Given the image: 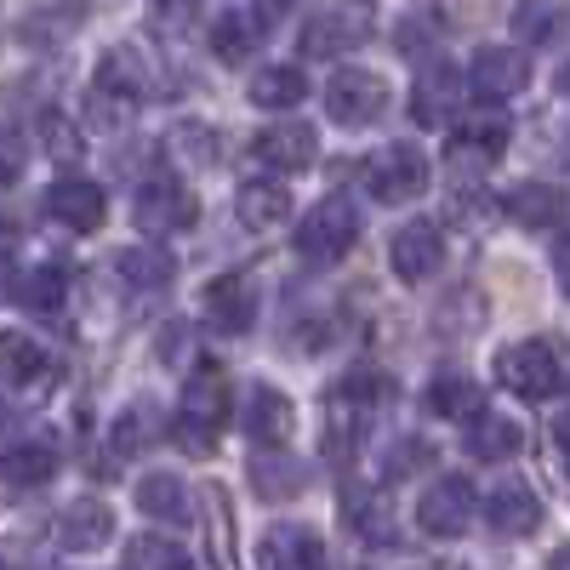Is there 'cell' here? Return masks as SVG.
I'll return each instance as SVG.
<instances>
[{
	"label": "cell",
	"instance_id": "cell-10",
	"mask_svg": "<svg viewBox=\"0 0 570 570\" xmlns=\"http://www.w3.org/2000/svg\"><path fill=\"white\" fill-rule=\"evenodd\" d=\"M389 263L405 285H422V279H434L440 263H445V234L434 223H405L394 234V246H389Z\"/></svg>",
	"mask_w": 570,
	"mask_h": 570
},
{
	"label": "cell",
	"instance_id": "cell-41",
	"mask_svg": "<svg viewBox=\"0 0 570 570\" xmlns=\"http://www.w3.org/2000/svg\"><path fill=\"white\" fill-rule=\"evenodd\" d=\"M29 166V142L18 126H0V183H18Z\"/></svg>",
	"mask_w": 570,
	"mask_h": 570
},
{
	"label": "cell",
	"instance_id": "cell-44",
	"mask_svg": "<svg viewBox=\"0 0 570 570\" xmlns=\"http://www.w3.org/2000/svg\"><path fill=\"white\" fill-rule=\"evenodd\" d=\"M195 12H200V0H155V18H160L166 29H183V23H195Z\"/></svg>",
	"mask_w": 570,
	"mask_h": 570
},
{
	"label": "cell",
	"instance_id": "cell-15",
	"mask_svg": "<svg viewBox=\"0 0 570 570\" xmlns=\"http://www.w3.org/2000/svg\"><path fill=\"white\" fill-rule=\"evenodd\" d=\"M485 519H491L497 537H531L542 525V497L525 480H502L485 502Z\"/></svg>",
	"mask_w": 570,
	"mask_h": 570
},
{
	"label": "cell",
	"instance_id": "cell-43",
	"mask_svg": "<svg viewBox=\"0 0 570 570\" xmlns=\"http://www.w3.org/2000/svg\"><path fill=\"white\" fill-rule=\"evenodd\" d=\"M428 462H434V445H428V440H400L394 456H389V480H405V473H416Z\"/></svg>",
	"mask_w": 570,
	"mask_h": 570
},
{
	"label": "cell",
	"instance_id": "cell-19",
	"mask_svg": "<svg viewBox=\"0 0 570 570\" xmlns=\"http://www.w3.org/2000/svg\"><path fill=\"white\" fill-rule=\"evenodd\" d=\"M98 86L115 91V98H126V104H137V98H149L155 69H149V58H142L137 46H109V52L98 58Z\"/></svg>",
	"mask_w": 570,
	"mask_h": 570
},
{
	"label": "cell",
	"instance_id": "cell-26",
	"mask_svg": "<svg viewBox=\"0 0 570 570\" xmlns=\"http://www.w3.org/2000/svg\"><path fill=\"white\" fill-rule=\"evenodd\" d=\"M303 98H308V75H303L297 63H268V69L252 75V104H257V109L285 115V109H297Z\"/></svg>",
	"mask_w": 570,
	"mask_h": 570
},
{
	"label": "cell",
	"instance_id": "cell-23",
	"mask_svg": "<svg viewBox=\"0 0 570 570\" xmlns=\"http://www.w3.org/2000/svg\"><path fill=\"white\" fill-rule=\"evenodd\" d=\"M519 445H525V428H519L513 416H502V411H480V416L468 422V456L508 462Z\"/></svg>",
	"mask_w": 570,
	"mask_h": 570
},
{
	"label": "cell",
	"instance_id": "cell-12",
	"mask_svg": "<svg viewBox=\"0 0 570 570\" xmlns=\"http://www.w3.org/2000/svg\"><path fill=\"white\" fill-rule=\"evenodd\" d=\"M252 155L268 166V171H303V166H314V126H303V120H274V126H263L257 137H252Z\"/></svg>",
	"mask_w": 570,
	"mask_h": 570
},
{
	"label": "cell",
	"instance_id": "cell-13",
	"mask_svg": "<svg viewBox=\"0 0 570 570\" xmlns=\"http://www.w3.org/2000/svg\"><path fill=\"white\" fill-rule=\"evenodd\" d=\"M206 320L217 331H228V337H240V331L257 325V285L246 274H223L206 285Z\"/></svg>",
	"mask_w": 570,
	"mask_h": 570
},
{
	"label": "cell",
	"instance_id": "cell-22",
	"mask_svg": "<svg viewBox=\"0 0 570 570\" xmlns=\"http://www.w3.org/2000/svg\"><path fill=\"white\" fill-rule=\"evenodd\" d=\"M234 212H240V223H246V228L268 234V228H279V223H285V212H292V188L274 183V177H257V183H246L240 195H234Z\"/></svg>",
	"mask_w": 570,
	"mask_h": 570
},
{
	"label": "cell",
	"instance_id": "cell-38",
	"mask_svg": "<svg viewBox=\"0 0 570 570\" xmlns=\"http://www.w3.org/2000/svg\"><path fill=\"white\" fill-rule=\"evenodd\" d=\"M12 292L23 308H58L63 303V268H29Z\"/></svg>",
	"mask_w": 570,
	"mask_h": 570
},
{
	"label": "cell",
	"instance_id": "cell-31",
	"mask_svg": "<svg viewBox=\"0 0 570 570\" xmlns=\"http://www.w3.org/2000/svg\"><path fill=\"white\" fill-rule=\"evenodd\" d=\"M257 40H263V18H252V12H223L212 23V52L223 63H246L257 52Z\"/></svg>",
	"mask_w": 570,
	"mask_h": 570
},
{
	"label": "cell",
	"instance_id": "cell-45",
	"mask_svg": "<svg viewBox=\"0 0 570 570\" xmlns=\"http://www.w3.org/2000/svg\"><path fill=\"white\" fill-rule=\"evenodd\" d=\"M553 274H559V292L570 297V234H559V246H553Z\"/></svg>",
	"mask_w": 570,
	"mask_h": 570
},
{
	"label": "cell",
	"instance_id": "cell-30",
	"mask_svg": "<svg viewBox=\"0 0 570 570\" xmlns=\"http://www.w3.org/2000/svg\"><path fill=\"white\" fill-rule=\"evenodd\" d=\"M166 155H171L177 166H195V171L217 166V160H223V149H217V126H206V120H177L171 137H166Z\"/></svg>",
	"mask_w": 570,
	"mask_h": 570
},
{
	"label": "cell",
	"instance_id": "cell-33",
	"mask_svg": "<svg viewBox=\"0 0 570 570\" xmlns=\"http://www.w3.org/2000/svg\"><path fill=\"white\" fill-rule=\"evenodd\" d=\"M389 394H394V383H389L383 371H371V365H354L343 383L331 389V400H337V405H383Z\"/></svg>",
	"mask_w": 570,
	"mask_h": 570
},
{
	"label": "cell",
	"instance_id": "cell-3",
	"mask_svg": "<svg viewBox=\"0 0 570 570\" xmlns=\"http://www.w3.org/2000/svg\"><path fill=\"white\" fill-rule=\"evenodd\" d=\"M383 109H389V80L383 75H371V69H337V75L325 80V115L337 120V126L360 131L371 120H383Z\"/></svg>",
	"mask_w": 570,
	"mask_h": 570
},
{
	"label": "cell",
	"instance_id": "cell-1",
	"mask_svg": "<svg viewBox=\"0 0 570 570\" xmlns=\"http://www.w3.org/2000/svg\"><path fill=\"white\" fill-rule=\"evenodd\" d=\"M497 376L513 394L548 400V394L570 389V348L553 343V337H525V343H513V348L497 354Z\"/></svg>",
	"mask_w": 570,
	"mask_h": 570
},
{
	"label": "cell",
	"instance_id": "cell-24",
	"mask_svg": "<svg viewBox=\"0 0 570 570\" xmlns=\"http://www.w3.org/2000/svg\"><path fill=\"white\" fill-rule=\"evenodd\" d=\"M115 274L126 279V292H137V297H155V292H166L171 285V257L160 252V246H126L120 257H115Z\"/></svg>",
	"mask_w": 570,
	"mask_h": 570
},
{
	"label": "cell",
	"instance_id": "cell-7",
	"mask_svg": "<svg viewBox=\"0 0 570 570\" xmlns=\"http://www.w3.org/2000/svg\"><path fill=\"white\" fill-rule=\"evenodd\" d=\"M468 519H473V485L462 480V473H445V480H434V485L422 491V502H416V525H422L428 537H440V542L462 537Z\"/></svg>",
	"mask_w": 570,
	"mask_h": 570
},
{
	"label": "cell",
	"instance_id": "cell-32",
	"mask_svg": "<svg viewBox=\"0 0 570 570\" xmlns=\"http://www.w3.org/2000/svg\"><path fill=\"white\" fill-rule=\"evenodd\" d=\"M422 400L445 422H468V411H480V389H473V376H462V371H440Z\"/></svg>",
	"mask_w": 570,
	"mask_h": 570
},
{
	"label": "cell",
	"instance_id": "cell-5",
	"mask_svg": "<svg viewBox=\"0 0 570 570\" xmlns=\"http://www.w3.org/2000/svg\"><path fill=\"white\" fill-rule=\"evenodd\" d=\"M428 188V160L416 142H389V149H376L371 160V195L383 206H405Z\"/></svg>",
	"mask_w": 570,
	"mask_h": 570
},
{
	"label": "cell",
	"instance_id": "cell-49",
	"mask_svg": "<svg viewBox=\"0 0 570 570\" xmlns=\"http://www.w3.org/2000/svg\"><path fill=\"white\" fill-rule=\"evenodd\" d=\"M559 91H564V98H570V58H564V69H559Z\"/></svg>",
	"mask_w": 570,
	"mask_h": 570
},
{
	"label": "cell",
	"instance_id": "cell-51",
	"mask_svg": "<svg viewBox=\"0 0 570 570\" xmlns=\"http://www.w3.org/2000/svg\"><path fill=\"white\" fill-rule=\"evenodd\" d=\"M0 570H7V559H0Z\"/></svg>",
	"mask_w": 570,
	"mask_h": 570
},
{
	"label": "cell",
	"instance_id": "cell-29",
	"mask_svg": "<svg viewBox=\"0 0 570 570\" xmlns=\"http://www.w3.org/2000/svg\"><path fill=\"white\" fill-rule=\"evenodd\" d=\"M52 473H58V451H52V445H40V440L12 445L7 456H0V485H18V491H29V485H46Z\"/></svg>",
	"mask_w": 570,
	"mask_h": 570
},
{
	"label": "cell",
	"instance_id": "cell-8",
	"mask_svg": "<svg viewBox=\"0 0 570 570\" xmlns=\"http://www.w3.org/2000/svg\"><path fill=\"white\" fill-rule=\"evenodd\" d=\"M131 217H137L142 234H177V228H188V223L200 217V206L171 177H149V183L137 188V200H131Z\"/></svg>",
	"mask_w": 570,
	"mask_h": 570
},
{
	"label": "cell",
	"instance_id": "cell-35",
	"mask_svg": "<svg viewBox=\"0 0 570 570\" xmlns=\"http://www.w3.org/2000/svg\"><path fill=\"white\" fill-rule=\"evenodd\" d=\"M564 29V12L553 7V0H525V7H513V35L537 46V40H553Z\"/></svg>",
	"mask_w": 570,
	"mask_h": 570
},
{
	"label": "cell",
	"instance_id": "cell-9",
	"mask_svg": "<svg viewBox=\"0 0 570 570\" xmlns=\"http://www.w3.org/2000/svg\"><path fill=\"white\" fill-rule=\"evenodd\" d=\"M371 40V18L354 12V7H331V12H314L303 23V58H343V52H360Z\"/></svg>",
	"mask_w": 570,
	"mask_h": 570
},
{
	"label": "cell",
	"instance_id": "cell-25",
	"mask_svg": "<svg viewBox=\"0 0 570 570\" xmlns=\"http://www.w3.org/2000/svg\"><path fill=\"white\" fill-rule=\"evenodd\" d=\"M137 508L149 519H160V525H183V519L195 513L188 485L177 480V473H142V480H137Z\"/></svg>",
	"mask_w": 570,
	"mask_h": 570
},
{
	"label": "cell",
	"instance_id": "cell-37",
	"mask_svg": "<svg viewBox=\"0 0 570 570\" xmlns=\"http://www.w3.org/2000/svg\"><path fill=\"white\" fill-rule=\"evenodd\" d=\"M394 46L405 58H428L440 46V18L434 12H411V18H400L394 23Z\"/></svg>",
	"mask_w": 570,
	"mask_h": 570
},
{
	"label": "cell",
	"instance_id": "cell-11",
	"mask_svg": "<svg viewBox=\"0 0 570 570\" xmlns=\"http://www.w3.org/2000/svg\"><path fill=\"white\" fill-rule=\"evenodd\" d=\"M46 217L75 228V234H91V228L109 217V195H104L98 183H86V177H63V183L46 188Z\"/></svg>",
	"mask_w": 570,
	"mask_h": 570
},
{
	"label": "cell",
	"instance_id": "cell-40",
	"mask_svg": "<svg viewBox=\"0 0 570 570\" xmlns=\"http://www.w3.org/2000/svg\"><path fill=\"white\" fill-rule=\"evenodd\" d=\"M40 137H46V155H52V160H63V166L80 160V131L63 115H40Z\"/></svg>",
	"mask_w": 570,
	"mask_h": 570
},
{
	"label": "cell",
	"instance_id": "cell-46",
	"mask_svg": "<svg viewBox=\"0 0 570 570\" xmlns=\"http://www.w3.org/2000/svg\"><path fill=\"white\" fill-rule=\"evenodd\" d=\"M252 7H257V18H263V23H274V18H285V12H292L297 0H252Z\"/></svg>",
	"mask_w": 570,
	"mask_h": 570
},
{
	"label": "cell",
	"instance_id": "cell-18",
	"mask_svg": "<svg viewBox=\"0 0 570 570\" xmlns=\"http://www.w3.org/2000/svg\"><path fill=\"white\" fill-rule=\"evenodd\" d=\"M252 491L263 502H292L308 491V468L292 451H257L252 456Z\"/></svg>",
	"mask_w": 570,
	"mask_h": 570
},
{
	"label": "cell",
	"instance_id": "cell-14",
	"mask_svg": "<svg viewBox=\"0 0 570 570\" xmlns=\"http://www.w3.org/2000/svg\"><path fill=\"white\" fill-rule=\"evenodd\" d=\"M115 537V513L98 497H80L58 513V548L63 553H98Z\"/></svg>",
	"mask_w": 570,
	"mask_h": 570
},
{
	"label": "cell",
	"instance_id": "cell-2",
	"mask_svg": "<svg viewBox=\"0 0 570 570\" xmlns=\"http://www.w3.org/2000/svg\"><path fill=\"white\" fill-rule=\"evenodd\" d=\"M360 240V206L348 195H325L303 223H297V252L308 263H337Z\"/></svg>",
	"mask_w": 570,
	"mask_h": 570
},
{
	"label": "cell",
	"instance_id": "cell-42",
	"mask_svg": "<svg viewBox=\"0 0 570 570\" xmlns=\"http://www.w3.org/2000/svg\"><path fill=\"white\" fill-rule=\"evenodd\" d=\"M155 354H160L166 365H183L188 354H195V325H183V320H171V325L160 331V343H155Z\"/></svg>",
	"mask_w": 570,
	"mask_h": 570
},
{
	"label": "cell",
	"instance_id": "cell-21",
	"mask_svg": "<svg viewBox=\"0 0 570 570\" xmlns=\"http://www.w3.org/2000/svg\"><path fill=\"white\" fill-rule=\"evenodd\" d=\"M462 91H468V80H462L456 69H428V75L411 86V120H416V126H440L445 115H456Z\"/></svg>",
	"mask_w": 570,
	"mask_h": 570
},
{
	"label": "cell",
	"instance_id": "cell-50",
	"mask_svg": "<svg viewBox=\"0 0 570 570\" xmlns=\"http://www.w3.org/2000/svg\"><path fill=\"white\" fill-rule=\"evenodd\" d=\"M0 234H7V212H0Z\"/></svg>",
	"mask_w": 570,
	"mask_h": 570
},
{
	"label": "cell",
	"instance_id": "cell-27",
	"mask_svg": "<svg viewBox=\"0 0 570 570\" xmlns=\"http://www.w3.org/2000/svg\"><path fill=\"white\" fill-rule=\"evenodd\" d=\"M160 440V411L149 400H131L115 422H109V451L115 456H137V451H149Z\"/></svg>",
	"mask_w": 570,
	"mask_h": 570
},
{
	"label": "cell",
	"instance_id": "cell-48",
	"mask_svg": "<svg viewBox=\"0 0 570 570\" xmlns=\"http://www.w3.org/2000/svg\"><path fill=\"white\" fill-rule=\"evenodd\" d=\"M548 570H570V548H559V553L548 559Z\"/></svg>",
	"mask_w": 570,
	"mask_h": 570
},
{
	"label": "cell",
	"instance_id": "cell-17",
	"mask_svg": "<svg viewBox=\"0 0 570 570\" xmlns=\"http://www.w3.org/2000/svg\"><path fill=\"white\" fill-rule=\"evenodd\" d=\"M502 212L519 223V228H559L570 200H564V188L553 183H513L508 195H502Z\"/></svg>",
	"mask_w": 570,
	"mask_h": 570
},
{
	"label": "cell",
	"instance_id": "cell-34",
	"mask_svg": "<svg viewBox=\"0 0 570 570\" xmlns=\"http://www.w3.org/2000/svg\"><path fill=\"white\" fill-rule=\"evenodd\" d=\"M126 570H188V553L171 537H137L126 548Z\"/></svg>",
	"mask_w": 570,
	"mask_h": 570
},
{
	"label": "cell",
	"instance_id": "cell-6",
	"mask_svg": "<svg viewBox=\"0 0 570 570\" xmlns=\"http://www.w3.org/2000/svg\"><path fill=\"white\" fill-rule=\"evenodd\" d=\"M468 86L480 91L485 104H508L531 86V58L513 52V46H480L468 63Z\"/></svg>",
	"mask_w": 570,
	"mask_h": 570
},
{
	"label": "cell",
	"instance_id": "cell-47",
	"mask_svg": "<svg viewBox=\"0 0 570 570\" xmlns=\"http://www.w3.org/2000/svg\"><path fill=\"white\" fill-rule=\"evenodd\" d=\"M553 445H559V456H564V468H570V411L553 422Z\"/></svg>",
	"mask_w": 570,
	"mask_h": 570
},
{
	"label": "cell",
	"instance_id": "cell-20",
	"mask_svg": "<svg viewBox=\"0 0 570 570\" xmlns=\"http://www.w3.org/2000/svg\"><path fill=\"white\" fill-rule=\"evenodd\" d=\"M263 564L268 570H325V542L308 525H274L263 537Z\"/></svg>",
	"mask_w": 570,
	"mask_h": 570
},
{
	"label": "cell",
	"instance_id": "cell-16",
	"mask_svg": "<svg viewBox=\"0 0 570 570\" xmlns=\"http://www.w3.org/2000/svg\"><path fill=\"white\" fill-rule=\"evenodd\" d=\"M292 422H297V411H292V400H285L279 389H268V383H252V389H246V400H240V428H246L257 445H279L285 434H292Z\"/></svg>",
	"mask_w": 570,
	"mask_h": 570
},
{
	"label": "cell",
	"instance_id": "cell-36",
	"mask_svg": "<svg viewBox=\"0 0 570 570\" xmlns=\"http://www.w3.org/2000/svg\"><path fill=\"white\" fill-rule=\"evenodd\" d=\"M502 142H508V120H502V115H468L462 131H456V149L480 155V160H491Z\"/></svg>",
	"mask_w": 570,
	"mask_h": 570
},
{
	"label": "cell",
	"instance_id": "cell-28",
	"mask_svg": "<svg viewBox=\"0 0 570 570\" xmlns=\"http://www.w3.org/2000/svg\"><path fill=\"white\" fill-rule=\"evenodd\" d=\"M343 519L354 525L360 542H394V513H389V502L376 497V491H365V485H348V491H343Z\"/></svg>",
	"mask_w": 570,
	"mask_h": 570
},
{
	"label": "cell",
	"instance_id": "cell-39",
	"mask_svg": "<svg viewBox=\"0 0 570 570\" xmlns=\"http://www.w3.org/2000/svg\"><path fill=\"white\" fill-rule=\"evenodd\" d=\"M40 371H46V354L29 337H0V376H12V383H35Z\"/></svg>",
	"mask_w": 570,
	"mask_h": 570
},
{
	"label": "cell",
	"instance_id": "cell-4",
	"mask_svg": "<svg viewBox=\"0 0 570 570\" xmlns=\"http://www.w3.org/2000/svg\"><path fill=\"white\" fill-rule=\"evenodd\" d=\"M228 422V383L206 365L195 383L183 389V422H177V440L188 451H212V434Z\"/></svg>",
	"mask_w": 570,
	"mask_h": 570
}]
</instances>
